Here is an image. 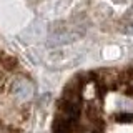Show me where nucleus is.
I'll list each match as a JSON object with an SVG mask.
<instances>
[{
  "instance_id": "obj_1",
  "label": "nucleus",
  "mask_w": 133,
  "mask_h": 133,
  "mask_svg": "<svg viewBox=\"0 0 133 133\" xmlns=\"http://www.w3.org/2000/svg\"><path fill=\"white\" fill-rule=\"evenodd\" d=\"M55 133H133V65L78 75L58 102Z\"/></svg>"
}]
</instances>
